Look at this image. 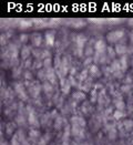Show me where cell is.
Returning <instances> with one entry per match:
<instances>
[{
  "instance_id": "30bf717a",
  "label": "cell",
  "mask_w": 133,
  "mask_h": 145,
  "mask_svg": "<svg viewBox=\"0 0 133 145\" xmlns=\"http://www.w3.org/2000/svg\"><path fill=\"white\" fill-rule=\"evenodd\" d=\"M90 73H91L93 76H98V75L100 74V71H99L97 65H92V67L90 68Z\"/></svg>"
},
{
  "instance_id": "5bb4252c",
  "label": "cell",
  "mask_w": 133,
  "mask_h": 145,
  "mask_svg": "<svg viewBox=\"0 0 133 145\" xmlns=\"http://www.w3.org/2000/svg\"><path fill=\"white\" fill-rule=\"evenodd\" d=\"M40 133L38 131H30V137H39Z\"/></svg>"
},
{
  "instance_id": "7c38bea8",
  "label": "cell",
  "mask_w": 133,
  "mask_h": 145,
  "mask_svg": "<svg viewBox=\"0 0 133 145\" xmlns=\"http://www.w3.org/2000/svg\"><path fill=\"white\" fill-rule=\"evenodd\" d=\"M122 116H123V113H122V111H119V110H117V111H115V113H114V118H115V119H121Z\"/></svg>"
},
{
  "instance_id": "9a60e30c",
  "label": "cell",
  "mask_w": 133,
  "mask_h": 145,
  "mask_svg": "<svg viewBox=\"0 0 133 145\" xmlns=\"http://www.w3.org/2000/svg\"><path fill=\"white\" fill-rule=\"evenodd\" d=\"M12 129H14V127H13V124H10V125H8V127H7V133H8V134L12 133V132H11Z\"/></svg>"
},
{
  "instance_id": "ba28073f",
  "label": "cell",
  "mask_w": 133,
  "mask_h": 145,
  "mask_svg": "<svg viewBox=\"0 0 133 145\" xmlns=\"http://www.w3.org/2000/svg\"><path fill=\"white\" fill-rule=\"evenodd\" d=\"M46 41H47V44L52 46L53 41H54V35L53 33H47L46 35Z\"/></svg>"
},
{
  "instance_id": "5b68a950",
  "label": "cell",
  "mask_w": 133,
  "mask_h": 145,
  "mask_svg": "<svg viewBox=\"0 0 133 145\" xmlns=\"http://www.w3.org/2000/svg\"><path fill=\"white\" fill-rule=\"evenodd\" d=\"M115 51H117V53H119V54H124L125 52H126V46H124V44H117V48H115Z\"/></svg>"
},
{
  "instance_id": "8992f818",
  "label": "cell",
  "mask_w": 133,
  "mask_h": 145,
  "mask_svg": "<svg viewBox=\"0 0 133 145\" xmlns=\"http://www.w3.org/2000/svg\"><path fill=\"white\" fill-rule=\"evenodd\" d=\"M31 39H32V43H33L35 46H39V44L41 43V36L38 35V33H35Z\"/></svg>"
},
{
  "instance_id": "9c48e42d",
  "label": "cell",
  "mask_w": 133,
  "mask_h": 145,
  "mask_svg": "<svg viewBox=\"0 0 133 145\" xmlns=\"http://www.w3.org/2000/svg\"><path fill=\"white\" fill-rule=\"evenodd\" d=\"M29 120H30V124H32V125H38V119H37L36 114L32 112H30V115H29Z\"/></svg>"
},
{
  "instance_id": "2e32d148",
  "label": "cell",
  "mask_w": 133,
  "mask_h": 145,
  "mask_svg": "<svg viewBox=\"0 0 133 145\" xmlns=\"http://www.w3.org/2000/svg\"><path fill=\"white\" fill-rule=\"evenodd\" d=\"M50 64H51V59H46V61H45V65L48 67V65H50Z\"/></svg>"
},
{
  "instance_id": "52a82bcc",
  "label": "cell",
  "mask_w": 133,
  "mask_h": 145,
  "mask_svg": "<svg viewBox=\"0 0 133 145\" xmlns=\"http://www.w3.org/2000/svg\"><path fill=\"white\" fill-rule=\"evenodd\" d=\"M30 56V48L29 47H24L21 50V57L22 59H27Z\"/></svg>"
},
{
  "instance_id": "6da1fadb",
  "label": "cell",
  "mask_w": 133,
  "mask_h": 145,
  "mask_svg": "<svg viewBox=\"0 0 133 145\" xmlns=\"http://www.w3.org/2000/svg\"><path fill=\"white\" fill-rule=\"evenodd\" d=\"M122 37H123V31L117 30V31H113V32L108 35V40L110 42H118Z\"/></svg>"
},
{
  "instance_id": "4fadbf2b",
  "label": "cell",
  "mask_w": 133,
  "mask_h": 145,
  "mask_svg": "<svg viewBox=\"0 0 133 145\" xmlns=\"http://www.w3.org/2000/svg\"><path fill=\"white\" fill-rule=\"evenodd\" d=\"M120 64L122 65V69H125V68H126V59H125V57H123L121 59Z\"/></svg>"
},
{
  "instance_id": "8fae6325",
  "label": "cell",
  "mask_w": 133,
  "mask_h": 145,
  "mask_svg": "<svg viewBox=\"0 0 133 145\" xmlns=\"http://www.w3.org/2000/svg\"><path fill=\"white\" fill-rule=\"evenodd\" d=\"M115 104H117V109L119 111H122L124 109V103L122 101H115Z\"/></svg>"
},
{
  "instance_id": "277c9868",
  "label": "cell",
  "mask_w": 133,
  "mask_h": 145,
  "mask_svg": "<svg viewBox=\"0 0 133 145\" xmlns=\"http://www.w3.org/2000/svg\"><path fill=\"white\" fill-rule=\"evenodd\" d=\"M73 99L77 100V101H83L85 99V95L82 91H78V92H75L73 94Z\"/></svg>"
},
{
  "instance_id": "3957f363",
  "label": "cell",
  "mask_w": 133,
  "mask_h": 145,
  "mask_svg": "<svg viewBox=\"0 0 133 145\" xmlns=\"http://www.w3.org/2000/svg\"><path fill=\"white\" fill-rule=\"evenodd\" d=\"M94 49H96V51L98 53H103L104 50L107 49V47H105V43L103 41H98L96 43V46H94Z\"/></svg>"
},
{
  "instance_id": "e0dca14e",
  "label": "cell",
  "mask_w": 133,
  "mask_h": 145,
  "mask_svg": "<svg viewBox=\"0 0 133 145\" xmlns=\"http://www.w3.org/2000/svg\"><path fill=\"white\" fill-rule=\"evenodd\" d=\"M27 39H28V38H27V36H26V35H24V36L20 37V40H21L22 42H26V41H27Z\"/></svg>"
},
{
  "instance_id": "7a4b0ae2",
  "label": "cell",
  "mask_w": 133,
  "mask_h": 145,
  "mask_svg": "<svg viewBox=\"0 0 133 145\" xmlns=\"http://www.w3.org/2000/svg\"><path fill=\"white\" fill-rule=\"evenodd\" d=\"M73 125L74 126H80V127H85V121L81 118V116H74L72 119Z\"/></svg>"
}]
</instances>
